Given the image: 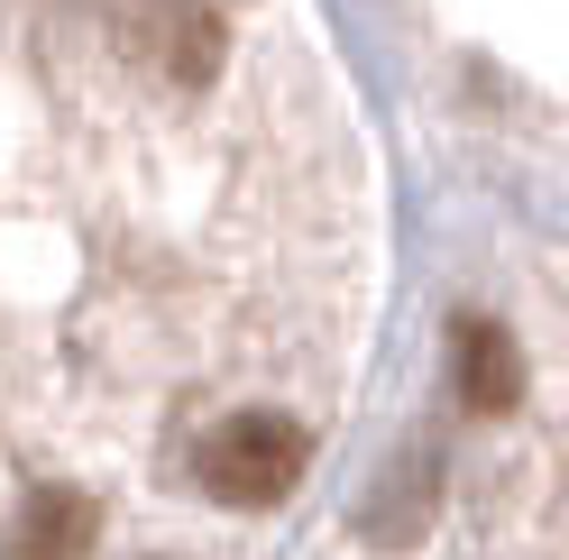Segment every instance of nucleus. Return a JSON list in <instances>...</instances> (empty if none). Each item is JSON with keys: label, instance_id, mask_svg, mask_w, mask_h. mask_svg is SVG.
Listing matches in <instances>:
<instances>
[{"label": "nucleus", "instance_id": "obj_1", "mask_svg": "<svg viewBox=\"0 0 569 560\" xmlns=\"http://www.w3.org/2000/svg\"><path fill=\"white\" fill-rule=\"evenodd\" d=\"M303 469H312V432L295 413H230V423H211L202 450H193V478L221 506H276V497L303 487Z\"/></svg>", "mask_w": 569, "mask_h": 560}, {"label": "nucleus", "instance_id": "obj_2", "mask_svg": "<svg viewBox=\"0 0 569 560\" xmlns=\"http://www.w3.org/2000/svg\"><path fill=\"white\" fill-rule=\"evenodd\" d=\"M450 377H459V404L469 413H515L523 404V349H515V331L506 322H459Z\"/></svg>", "mask_w": 569, "mask_h": 560}, {"label": "nucleus", "instance_id": "obj_3", "mask_svg": "<svg viewBox=\"0 0 569 560\" xmlns=\"http://www.w3.org/2000/svg\"><path fill=\"white\" fill-rule=\"evenodd\" d=\"M101 542V506L83 497V487H28L19 506V560H83Z\"/></svg>", "mask_w": 569, "mask_h": 560}]
</instances>
